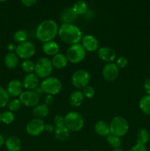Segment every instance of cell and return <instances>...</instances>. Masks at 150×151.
<instances>
[{"label": "cell", "mask_w": 150, "mask_h": 151, "mask_svg": "<svg viewBox=\"0 0 150 151\" xmlns=\"http://www.w3.org/2000/svg\"><path fill=\"white\" fill-rule=\"evenodd\" d=\"M58 36L65 44L71 46L80 42L83 35L81 29L74 24H62L58 29Z\"/></svg>", "instance_id": "obj_1"}, {"label": "cell", "mask_w": 150, "mask_h": 151, "mask_svg": "<svg viewBox=\"0 0 150 151\" xmlns=\"http://www.w3.org/2000/svg\"><path fill=\"white\" fill-rule=\"evenodd\" d=\"M58 25L54 21L46 19L41 22L37 27L35 35L41 42H48L53 41V39L58 35Z\"/></svg>", "instance_id": "obj_2"}, {"label": "cell", "mask_w": 150, "mask_h": 151, "mask_svg": "<svg viewBox=\"0 0 150 151\" xmlns=\"http://www.w3.org/2000/svg\"><path fill=\"white\" fill-rule=\"evenodd\" d=\"M84 119L82 114L76 111L69 112L64 116V125L70 131L77 132L84 127Z\"/></svg>", "instance_id": "obj_3"}, {"label": "cell", "mask_w": 150, "mask_h": 151, "mask_svg": "<svg viewBox=\"0 0 150 151\" xmlns=\"http://www.w3.org/2000/svg\"><path fill=\"white\" fill-rule=\"evenodd\" d=\"M129 128L127 120L121 116H115L110 123V134L119 137L126 135L129 131Z\"/></svg>", "instance_id": "obj_4"}, {"label": "cell", "mask_w": 150, "mask_h": 151, "mask_svg": "<svg viewBox=\"0 0 150 151\" xmlns=\"http://www.w3.org/2000/svg\"><path fill=\"white\" fill-rule=\"evenodd\" d=\"M40 88L43 93L50 95H56L62 89V83L55 77H49L41 83Z\"/></svg>", "instance_id": "obj_5"}, {"label": "cell", "mask_w": 150, "mask_h": 151, "mask_svg": "<svg viewBox=\"0 0 150 151\" xmlns=\"http://www.w3.org/2000/svg\"><path fill=\"white\" fill-rule=\"evenodd\" d=\"M53 66L51 60L46 57L38 59L35 63V74L39 78L45 79L49 78L53 72Z\"/></svg>", "instance_id": "obj_6"}, {"label": "cell", "mask_w": 150, "mask_h": 151, "mask_svg": "<svg viewBox=\"0 0 150 151\" xmlns=\"http://www.w3.org/2000/svg\"><path fill=\"white\" fill-rule=\"evenodd\" d=\"M66 58L71 63H79L85 59L86 51L80 43L71 45L66 51Z\"/></svg>", "instance_id": "obj_7"}, {"label": "cell", "mask_w": 150, "mask_h": 151, "mask_svg": "<svg viewBox=\"0 0 150 151\" xmlns=\"http://www.w3.org/2000/svg\"><path fill=\"white\" fill-rule=\"evenodd\" d=\"M90 81V74L85 69H77L71 76L72 85L77 89H83L88 86Z\"/></svg>", "instance_id": "obj_8"}, {"label": "cell", "mask_w": 150, "mask_h": 151, "mask_svg": "<svg viewBox=\"0 0 150 151\" xmlns=\"http://www.w3.org/2000/svg\"><path fill=\"white\" fill-rule=\"evenodd\" d=\"M15 52L19 58L22 59L23 60H26L31 58L35 55V47L33 43L26 41L16 46Z\"/></svg>", "instance_id": "obj_9"}, {"label": "cell", "mask_w": 150, "mask_h": 151, "mask_svg": "<svg viewBox=\"0 0 150 151\" xmlns=\"http://www.w3.org/2000/svg\"><path fill=\"white\" fill-rule=\"evenodd\" d=\"M45 131V123L38 118H33L28 122L26 125V131L29 136L38 137Z\"/></svg>", "instance_id": "obj_10"}, {"label": "cell", "mask_w": 150, "mask_h": 151, "mask_svg": "<svg viewBox=\"0 0 150 151\" xmlns=\"http://www.w3.org/2000/svg\"><path fill=\"white\" fill-rule=\"evenodd\" d=\"M19 100L21 104L26 107H35L39 104L40 95L35 91L26 90L20 94Z\"/></svg>", "instance_id": "obj_11"}, {"label": "cell", "mask_w": 150, "mask_h": 151, "mask_svg": "<svg viewBox=\"0 0 150 151\" xmlns=\"http://www.w3.org/2000/svg\"><path fill=\"white\" fill-rule=\"evenodd\" d=\"M102 76L104 80L109 82L116 81L119 75V69L116 63H109L104 66L102 69Z\"/></svg>", "instance_id": "obj_12"}, {"label": "cell", "mask_w": 150, "mask_h": 151, "mask_svg": "<svg viewBox=\"0 0 150 151\" xmlns=\"http://www.w3.org/2000/svg\"><path fill=\"white\" fill-rule=\"evenodd\" d=\"M81 44L85 51L90 52H95L99 50V43L98 39L91 34H88V35H85L82 36V40H81Z\"/></svg>", "instance_id": "obj_13"}, {"label": "cell", "mask_w": 150, "mask_h": 151, "mask_svg": "<svg viewBox=\"0 0 150 151\" xmlns=\"http://www.w3.org/2000/svg\"><path fill=\"white\" fill-rule=\"evenodd\" d=\"M40 78L35 73L27 74L25 75L22 81L24 88L28 91H35L37 88L39 87Z\"/></svg>", "instance_id": "obj_14"}, {"label": "cell", "mask_w": 150, "mask_h": 151, "mask_svg": "<svg viewBox=\"0 0 150 151\" xmlns=\"http://www.w3.org/2000/svg\"><path fill=\"white\" fill-rule=\"evenodd\" d=\"M99 58L102 61L107 63H113L116 58V52L113 49L108 47H102L99 48L97 52Z\"/></svg>", "instance_id": "obj_15"}, {"label": "cell", "mask_w": 150, "mask_h": 151, "mask_svg": "<svg viewBox=\"0 0 150 151\" xmlns=\"http://www.w3.org/2000/svg\"><path fill=\"white\" fill-rule=\"evenodd\" d=\"M23 88L24 86L21 81L17 79H13L7 84L6 91L10 97H19L20 94L23 92Z\"/></svg>", "instance_id": "obj_16"}, {"label": "cell", "mask_w": 150, "mask_h": 151, "mask_svg": "<svg viewBox=\"0 0 150 151\" xmlns=\"http://www.w3.org/2000/svg\"><path fill=\"white\" fill-rule=\"evenodd\" d=\"M77 16L72 7H67L60 14V21L63 24H73L76 20Z\"/></svg>", "instance_id": "obj_17"}, {"label": "cell", "mask_w": 150, "mask_h": 151, "mask_svg": "<svg viewBox=\"0 0 150 151\" xmlns=\"http://www.w3.org/2000/svg\"><path fill=\"white\" fill-rule=\"evenodd\" d=\"M42 50L46 55L53 57L57 53H59L60 47L56 41H50L48 42L44 43L42 46Z\"/></svg>", "instance_id": "obj_18"}, {"label": "cell", "mask_w": 150, "mask_h": 151, "mask_svg": "<svg viewBox=\"0 0 150 151\" xmlns=\"http://www.w3.org/2000/svg\"><path fill=\"white\" fill-rule=\"evenodd\" d=\"M84 97H84V94L82 93V91H79V90H75L69 96V104L72 107H79L82 104V103H83Z\"/></svg>", "instance_id": "obj_19"}, {"label": "cell", "mask_w": 150, "mask_h": 151, "mask_svg": "<svg viewBox=\"0 0 150 151\" xmlns=\"http://www.w3.org/2000/svg\"><path fill=\"white\" fill-rule=\"evenodd\" d=\"M94 131L100 137H107L110 134V125L104 121L99 120L94 125Z\"/></svg>", "instance_id": "obj_20"}, {"label": "cell", "mask_w": 150, "mask_h": 151, "mask_svg": "<svg viewBox=\"0 0 150 151\" xmlns=\"http://www.w3.org/2000/svg\"><path fill=\"white\" fill-rule=\"evenodd\" d=\"M22 143L17 137H10L5 141V147L8 151H19L21 148Z\"/></svg>", "instance_id": "obj_21"}, {"label": "cell", "mask_w": 150, "mask_h": 151, "mask_svg": "<svg viewBox=\"0 0 150 151\" xmlns=\"http://www.w3.org/2000/svg\"><path fill=\"white\" fill-rule=\"evenodd\" d=\"M51 60L53 67L57 69H62L65 68L67 66L69 62L66 56L62 53H57V55L53 56Z\"/></svg>", "instance_id": "obj_22"}, {"label": "cell", "mask_w": 150, "mask_h": 151, "mask_svg": "<svg viewBox=\"0 0 150 151\" xmlns=\"http://www.w3.org/2000/svg\"><path fill=\"white\" fill-rule=\"evenodd\" d=\"M4 65L6 67L9 69H14L17 67L18 64L19 63V58L18 57L16 52H10L7 53L4 57Z\"/></svg>", "instance_id": "obj_23"}, {"label": "cell", "mask_w": 150, "mask_h": 151, "mask_svg": "<svg viewBox=\"0 0 150 151\" xmlns=\"http://www.w3.org/2000/svg\"><path fill=\"white\" fill-rule=\"evenodd\" d=\"M49 113V106L45 103L37 105L33 108V111H32V114L35 117L41 119L48 116Z\"/></svg>", "instance_id": "obj_24"}, {"label": "cell", "mask_w": 150, "mask_h": 151, "mask_svg": "<svg viewBox=\"0 0 150 151\" xmlns=\"http://www.w3.org/2000/svg\"><path fill=\"white\" fill-rule=\"evenodd\" d=\"M54 137L56 139L60 142H64L69 139L70 135V131L66 128V126L63 125L60 127H57L54 129Z\"/></svg>", "instance_id": "obj_25"}, {"label": "cell", "mask_w": 150, "mask_h": 151, "mask_svg": "<svg viewBox=\"0 0 150 151\" xmlns=\"http://www.w3.org/2000/svg\"><path fill=\"white\" fill-rule=\"evenodd\" d=\"M139 108L144 114L150 115V94L141 97L139 101Z\"/></svg>", "instance_id": "obj_26"}, {"label": "cell", "mask_w": 150, "mask_h": 151, "mask_svg": "<svg viewBox=\"0 0 150 151\" xmlns=\"http://www.w3.org/2000/svg\"><path fill=\"white\" fill-rule=\"evenodd\" d=\"M72 9L77 16L84 15L88 11V4L83 0H79L74 4Z\"/></svg>", "instance_id": "obj_27"}, {"label": "cell", "mask_w": 150, "mask_h": 151, "mask_svg": "<svg viewBox=\"0 0 150 151\" xmlns=\"http://www.w3.org/2000/svg\"><path fill=\"white\" fill-rule=\"evenodd\" d=\"M137 142L138 144L146 145L150 139V135L149 131L145 128H141L137 132Z\"/></svg>", "instance_id": "obj_28"}, {"label": "cell", "mask_w": 150, "mask_h": 151, "mask_svg": "<svg viewBox=\"0 0 150 151\" xmlns=\"http://www.w3.org/2000/svg\"><path fill=\"white\" fill-rule=\"evenodd\" d=\"M107 142L109 145L113 147V149L120 148L122 145V140L121 139V137H116L111 134H110L107 137Z\"/></svg>", "instance_id": "obj_29"}, {"label": "cell", "mask_w": 150, "mask_h": 151, "mask_svg": "<svg viewBox=\"0 0 150 151\" xmlns=\"http://www.w3.org/2000/svg\"><path fill=\"white\" fill-rule=\"evenodd\" d=\"M35 63H34L30 59L24 60L21 63V68L24 72L27 74L33 73L35 72Z\"/></svg>", "instance_id": "obj_30"}, {"label": "cell", "mask_w": 150, "mask_h": 151, "mask_svg": "<svg viewBox=\"0 0 150 151\" xmlns=\"http://www.w3.org/2000/svg\"><path fill=\"white\" fill-rule=\"evenodd\" d=\"M13 39L16 41V42L23 43L27 41L28 39V33L26 31L24 30V29H19L16 31L13 35Z\"/></svg>", "instance_id": "obj_31"}, {"label": "cell", "mask_w": 150, "mask_h": 151, "mask_svg": "<svg viewBox=\"0 0 150 151\" xmlns=\"http://www.w3.org/2000/svg\"><path fill=\"white\" fill-rule=\"evenodd\" d=\"M9 99H10V96L7 94L6 89L0 86V109L7 106Z\"/></svg>", "instance_id": "obj_32"}, {"label": "cell", "mask_w": 150, "mask_h": 151, "mask_svg": "<svg viewBox=\"0 0 150 151\" xmlns=\"http://www.w3.org/2000/svg\"><path fill=\"white\" fill-rule=\"evenodd\" d=\"M1 122L6 125H10L13 121L15 120V115L13 112L10 111H5L1 115Z\"/></svg>", "instance_id": "obj_33"}, {"label": "cell", "mask_w": 150, "mask_h": 151, "mask_svg": "<svg viewBox=\"0 0 150 151\" xmlns=\"http://www.w3.org/2000/svg\"><path fill=\"white\" fill-rule=\"evenodd\" d=\"M21 105L22 104L19 99L14 98L8 102V103H7V107H8V109L10 111L16 112L18 111L21 109Z\"/></svg>", "instance_id": "obj_34"}, {"label": "cell", "mask_w": 150, "mask_h": 151, "mask_svg": "<svg viewBox=\"0 0 150 151\" xmlns=\"http://www.w3.org/2000/svg\"><path fill=\"white\" fill-rule=\"evenodd\" d=\"M82 93L84 94V97H87V98H92L95 94V90L91 86H87L83 88Z\"/></svg>", "instance_id": "obj_35"}, {"label": "cell", "mask_w": 150, "mask_h": 151, "mask_svg": "<svg viewBox=\"0 0 150 151\" xmlns=\"http://www.w3.org/2000/svg\"><path fill=\"white\" fill-rule=\"evenodd\" d=\"M116 66L121 69H123V68L126 67L128 64V60L126 57L124 56H121V57L118 58L117 60H116Z\"/></svg>", "instance_id": "obj_36"}, {"label": "cell", "mask_w": 150, "mask_h": 151, "mask_svg": "<svg viewBox=\"0 0 150 151\" xmlns=\"http://www.w3.org/2000/svg\"><path fill=\"white\" fill-rule=\"evenodd\" d=\"M54 123L55 125L56 128L63 126V125H64V117L62 115H56L54 117Z\"/></svg>", "instance_id": "obj_37"}, {"label": "cell", "mask_w": 150, "mask_h": 151, "mask_svg": "<svg viewBox=\"0 0 150 151\" xmlns=\"http://www.w3.org/2000/svg\"><path fill=\"white\" fill-rule=\"evenodd\" d=\"M129 151H148L147 150L146 147V145H142V144H138L136 143V145H135L134 146H132L131 147V149Z\"/></svg>", "instance_id": "obj_38"}, {"label": "cell", "mask_w": 150, "mask_h": 151, "mask_svg": "<svg viewBox=\"0 0 150 151\" xmlns=\"http://www.w3.org/2000/svg\"><path fill=\"white\" fill-rule=\"evenodd\" d=\"M21 1L25 7H32L36 4L38 0H21Z\"/></svg>", "instance_id": "obj_39"}, {"label": "cell", "mask_w": 150, "mask_h": 151, "mask_svg": "<svg viewBox=\"0 0 150 151\" xmlns=\"http://www.w3.org/2000/svg\"><path fill=\"white\" fill-rule=\"evenodd\" d=\"M144 88L147 94H150V78H148L144 81Z\"/></svg>", "instance_id": "obj_40"}, {"label": "cell", "mask_w": 150, "mask_h": 151, "mask_svg": "<svg viewBox=\"0 0 150 151\" xmlns=\"http://www.w3.org/2000/svg\"><path fill=\"white\" fill-rule=\"evenodd\" d=\"M44 102H45V104L47 105V106L51 105L53 102H54V97L52 95H50V94H46V96L45 97Z\"/></svg>", "instance_id": "obj_41"}, {"label": "cell", "mask_w": 150, "mask_h": 151, "mask_svg": "<svg viewBox=\"0 0 150 151\" xmlns=\"http://www.w3.org/2000/svg\"><path fill=\"white\" fill-rule=\"evenodd\" d=\"M54 129H55V128H54V126H53L51 124H47V125H45V131H47V132L51 133L53 132V131H54Z\"/></svg>", "instance_id": "obj_42"}, {"label": "cell", "mask_w": 150, "mask_h": 151, "mask_svg": "<svg viewBox=\"0 0 150 151\" xmlns=\"http://www.w3.org/2000/svg\"><path fill=\"white\" fill-rule=\"evenodd\" d=\"M16 45H15L14 44H13V43H10V44H9L8 45H7V50H8L10 52H13L14 50L16 51Z\"/></svg>", "instance_id": "obj_43"}, {"label": "cell", "mask_w": 150, "mask_h": 151, "mask_svg": "<svg viewBox=\"0 0 150 151\" xmlns=\"http://www.w3.org/2000/svg\"><path fill=\"white\" fill-rule=\"evenodd\" d=\"M4 137L2 136V134H0V147H1V146L4 145Z\"/></svg>", "instance_id": "obj_44"}, {"label": "cell", "mask_w": 150, "mask_h": 151, "mask_svg": "<svg viewBox=\"0 0 150 151\" xmlns=\"http://www.w3.org/2000/svg\"><path fill=\"white\" fill-rule=\"evenodd\" d=\"M112 151H124V150H122V149H121V148H117V149H113Z\"/></svg>", "instance_id": "obj_45"}, {"label": "cell", "mask_w": 150, "mask_h": 151, "mask_svg": "<svg viewBox=\"0 0 150 151\" xmlns=\"http://www.w3.org/2000/svg\"><path fill=\"white\" fill-rule=\"evenodd\" d=\"M6 1H7V0H0V2H4Z\"/></svg>", "instance_id": "obj_46"}, {"label": "cell", "mask_w": 150, "mask_h": 151, "mask_svg": "<svg viewBox=\"0 0 150 151\" xmlns=\"http://www.w3.org/2000/svg\"><path fill=\"white\" fill-rule=\"evenodd\" d=\"M1 114L0 113V123H1Z\"/></svg>", "instance_id": "obj_47"}, {"label": "cell", "mask_w": 150, "mask_h": 151, "mask_svg": "<svg viewBox=\"0 0 150 151\" xmlns=\"http://www.w3.org/2000/svg\"><path fill=\"white\" fill-rule=\"evenodd\" d=\"M80 151H91V150H80Z\"/></svg>", "instance_id": "obj_48"}]
</instances>
